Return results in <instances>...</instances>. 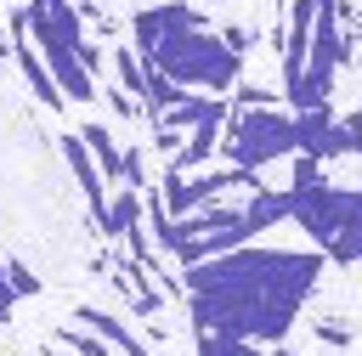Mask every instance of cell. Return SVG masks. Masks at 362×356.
<instances>
[{"instance_id": "1", "label": "cell", "mask_w": 362, "mask_h": 356, "mask_svg": "<svg viewBox=\"0 0 362 356\" xmlns=\"http://www.w3.org/2000/svg\"><path fill=\"white\" fill-rule=\"evenodd\" d=\"M317 254L288 249H232L204 266H187V305L204 333H232L249 345L283 339L317 288Z\"/></svg>"}, {"instance_id": "2", "label": "cell", "mask_w": 362, "mask_h": 356, "mask_svg": "<svg viewBox=\"0 0 362 356\" xmlns=\"http://www.w3.org/2000/svg\"><path fill=\"white\" fill-rule=\"evenodd\" d=\"M136 34V57L158 62L175 85H204V90H232L238 85V68H243V51L221 34H209L198 23V11H187L181 0L170 6H153L130 23Z\"/></svg>"}, {"instance_id": "3", "label": "cell", "mask_w": 362, "mask_h": 356, "mask_svg": "<svg viewBox=\"0 0 362 356\" xmlns=\"http://www.w3.org/2000/svg\"><path fill=\"white\" fill-rule=\"evenodd\" d=\"M300 153V124L294 113H277V107H249V113H232L226 124V164L232 170H260V164H277V158H294Z\"/></svg>"}, {"instance_id": "4", "label": "cell", "mask_w": 362, "mask_h": 356, "mask_svg": "<svg viewBox=\"0 0 362 356\" xmlns=\"http://www.w3.org/2000/svg\"><path fill=\"white\" fill-rule=\"evenodd\" d=\"M345 209H351V192H345V186H334V181L294 192V220H300V226H305L317 243H334V237H339Z\"/></svg>"}, {"instance_id": "5", "label": "cell", "mask_w": 362, "mask_h": 356, "mask_svg": "<svg viewBox=\"0 0 362 356\" xmlns=\"http://www.w3.org/2000/svg\"><path fill=\"white\" fill-rule=\"evenodd\" d=\"M62 158H68V170H74V181H79V192H85V203H90V220L96 226H107V192H102V164L85 153V141L79 136H62Z\"/></svg>"}, {"instance_id": "6", "label": "cell", "mask_w": 362, "mask_h": 356, "mask_svg": "<svg viewBox=\"0 0 362 356\" xmlns=\"http://www.w3.org/2000/svg\"><path fill=\"white\" fill-rule=\"evenodd\" d=\"M328 254H334L339 266H351V260H362V186L351 192V209H345V226H339V237L328 243Z\"/></svg>"}, {"instance_id": "7", "label": "cell", "mask_w": 362, "mask_h": 356, "mask_svg": "<svg viewBox=\"0 0 362 356\" xmlns=\"http://www.w3.org/2000/svg\"><path fill=\"white\" fill-rule=\"evenodd\" d=\"M198 356H266L260 345H249V339H232V333H204L198 328Z\"/></svg>"}, {"instance_id": "8", "label": "cell", "mask_w": 362, "mask_h": 356, "mask_svg": "<svg viewBox=\"0 0 362 356\" xmlns=\"http://www.w3.org/2000/svg\"><path fill=\"white\" fill-rule=\"evenodd\" d=\"M62 345H68L74 356H107V339H102V333H74V328H68Z\"/></svg>"}, {"instance_id": "9", "label": "cell", "mask_w": 362, "mask_h": 356, "mask_svg": "<svg viewBox=\"0 0 362 356\" xmlns=\"http://www.w3.org/2000/svg\"><path fill=\"white\" fill-rule=\"evenodd\" d=\"M6 283H11L17 294H40V277H34L28 266H17V260H6Z\"/></svg>"}, {"instance_id": "10", "label": "cell", "mask_w": 362, "mask_h": 356, "mask_svg": "<svg viewBox=\"0 0 362 356\" xmlns=\"http://www.w3.org/2000/svg\"><path fill=\"white\" fill-rule=\"evenodd\" d=\"M11 299H17V288L6 283V266H0V322H6V311H11Z\"/></svg>"}, {"instance_id": "11", "label": "cell", "mask_w": 362, "mask_h": 356, "mask_svg": "<svg viewBox=\"0 0 362 356\" xmlns=\"http://www.w3.org/2000/svg\"><path fill=\"white\" fill-rule=\"evenodd\" d=\"M277 356H294V350H277Z\"/></svg>"}, {"instance_id": "12", "label": "cell", "mask_w": 362, "mask_h": 356, "mask_svg": "<svg viewBox=\"0 0 362 356\" xmlns=\"http://www.w3.org/2000/svg\"><path fill=\"white\" fill-rule=\"evenodd\" d=\"M0 45H6V40H0Z\"/></svg>"}]
</instances>
